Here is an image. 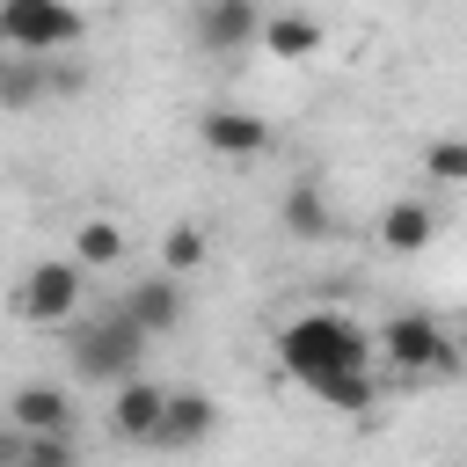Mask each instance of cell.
I'll use <instances>...</instances> for the list:
<instances>
[{
  "label": "cell",
  "instance_id": "9c48e42d",
  "mask_svg": "<svg viewBox=\"0 0 467 467\" xmlns=\"http://www.w3.org/2000/svg\"><path fill=\"white\" fill-rule=\"evenodd\" d=\"M117 306H124L146 336H175V328H182V314H190V299H182V277H175V270H153V277L124 285V292H117Z\"/></svg>",
  "mask_w": 467,
  "mask_h": 467
},
{
  "label": "cell",
  "instance_id": "ba28073f",
  "mask_svg": "<svg viewBox=\"0 0 467 467\" xmlns=\"http://www.w3.org/2000/svg\"><path fill=\"white\" fill-rule=\"evenodd\" d=\"M197 139H204L219 161H255V153H270V117H255V109H241V102H212V109L197 117Z\"/></svg>",
  "mask_w": 467,
  "mask_h": 467
},
{
  "label": "cell",
  "instance_id": "8fae6325",
  "mask_svg": "<svg viewBox=\"0 0 467 467\" xmlns=\"http://www.w3.org/2000/svg\"><path fill=\"white\" fill-rule=\"evenodd\" d=\"M438 241V212L423 204V197H394L387 212H379V248L387 255H423Z\"/></svg>",
  "mask_w": 467,
  "mask_h": 467
},
{
  "label": "cell",
  "instance_id": "5bb4252c",
  "mask_svg": "<svg viewBox=\"0 0 467 467\" xmlns=\"http://www.w3.org/2000/svg\"><path fill=\"white\" fill-rule=\"evenodd\" d=\"M277 219H285L292 241H328V234H336V212H328V197H321L314 182H292V190L277 197Z\"/></svg>",
  "mask_w": 467,
  "mask_h": 467
},
{
  "label": "cell",
  "instance_id": "4fadbf2b",
  "mask_svg": "<svg viewBox=\"0 0 467 467\" xmlns=\"http://www.w3.org/2000/svg\"><path fill=\"white\" fill-rule=\"evenodd\" d=\"M255 44H263L270 58H321L328 29H321L314 15H263V22H255Z\"/></svg>",
  "mask_w": 467,
  "mask_h": 467
},
{
  "label": "cell",
  "instance_id": "5b68a950",
  "mask_svg": "<svg viewBox=\"0 0 467 467\" xmlns=\"http://www.w3.org/2000/svg\"><path fill=\"white\" fill-rule=\"evenodd\" d=\"M80 263L73 255H44V263H29L22 270V285H15V314L29 321V328H66L73 321V306H80Z\"/></svg>",
  "mask_w": 467,
  "mask_h": 467
},
{
  "label": "cell",
  "instance_id": "7c38bea8",
  "mask_svg": "<svg viewBox=\"0 0 467 467\" xmlns=\"http://www.w3.org/2000/svg\"><path fill=\"white\" fill-rule=\"evenodd\" d=\"M161 394H168V387H153V379H139V372L117 379V387H109V431L131 438V445H146V438H153V416H161Z\"/></svg>",
  "mask_w": 467,
  "mask_h": 467
},
{
  "label": "cell",
  "instance_id": "9a60e30c",
  "mask_svg": "<svg viewBox=\"0 0 467 467\" xmlns=\"http://www.w3.org/2000/svg\"><path fill=\"white\" fill-rule=\"evenodd\" d=\"M306 394H314L321 409H343V416H358V409H372V401H379V387H372V365L321 372V379H306Z\"/></svg>",
  "mask_w": 467,
  "mask_h": 467
},
{
  "label": "cell",
  "instance_id": "52a82bcc",
  "mask_svg": "<svg viewBox=\"0 0 467 467\" xmlns=\"http://www.w3.org/2000/svg\"><path fill=\"white\" fill-rule=\"evenodd\" d=\"M255 22H263V0H197L190 36H197L212 58H241V51L255 44Z\"/></svg>",
  "mask_w": 467,
  "mask_h": 467
},
{
  "label": "cell",
  "instance_id": "6da1fadb",
  "mask_svg": "<svg viewBox=\"0 0 467 467\" xmlns=\"http://www.w3.org/2000/svg\"><path fill=\"white\" fill-rule=\"evenodd\" d=\"M277 365H285L299 387L321 379V372H343V365H372V328L350 321V314H336V306L299 314V321L277 328Z\"/></svg>",
  "mask_w": 467,
  "mask_h": 467
},
{
  "label": "cell",
  "instance_id": "8992f818",
  "mask_svg": "<svg viewBox=\"0 0 467 467\" xmlns=\"http://www.w3.org/2000/svg\"><path fill=\"white\" fill-rule=\"evenodd\" d=\"M212 431H219V401H212V394H197V387H168L146 445H153V452H197Z\"/></svg>",
  "mask_w": 467,
  "mask_h": 467
},
{
  "label": "cell",
  "instance_id": "30bf717a",
  "mask_svg": "<svg viewBox=\"0 0 467 467\" xmlns=\"http://www.w3.org/2000/svg\"><path fill=\"white\" fill-rule=\"evenodd\" d=\"M15 431H73V394L66 387H51V379H29V387H15L7 394V409H0Z\"/></svg>",
  "mask_w": 467,
  "mask_h": 467
},
{
  "label": "cell",
  "instance_id": "2e32d148",
  "mask_svg": "<svg viewBox=\"0 0 467 467\" xmlns=\"http://www.w3.org/2000/svg\"><path fill=\"white\" fill-rule=\"evenodd\" d=\"M73 263H80V270L124 263V226H117V219H80V226H73Z\"/></svg>",
  "mask_w": 467,
  "mask_h": 467
},
{
  "label": "cell",
  "instance_id": "7a4b0ae2",
  "mask_svg": "<svg viewBox=\"0 0 467 467\" xmlns=\"http://www.w3.org/2000/svg\"><path fill=\"white\" fill-rule=\"evenodd\" d=\"M372 358H387L394 379H452L460 372V343L431 314H387L372 328Z\"/></svg>",
  "mask_w": 467,
  "mask_h": 467
},
{
  "label": "cell",
  "instance_id": "e0dca14e",
  "mask_svg": "<svg viewBox=\"0 0 467 467\" xmlns=\"http://www.w3.org/2000/svg\"><path fill=\"white\" fill-rule=\"evenodd\" d=\"M197 263H204V226H190V219H182V226H168V234H161V270L190 277Z\"/></svg>",
  "mask_w": 467,
  "mask_h": 467
},
{
  "label": "cell",
  "instance_id": "3957f363",
  "mask_svg": "<svg viewBox=\"0 0 467 467\" xmlns=\"http://www.w3.org/2000/svg\"><path fill=\"white\" fill-rule=\"evenodd\" d=\"M146 328L124 314V306H102L95 321H80L73 328V372L88 379V387H117V379H131L139 365H146Z\"/></svg>",
  "mask_w": 467,
  "mask_h": 467
},
{
  "label": "cell",
  "instance_id": "ac0fdd59",
  "mask_svg": "<svg viewBox=\"0 0 467 467\" xmlns=\"http://www.w3.org/2000/svg\"><path fill=\"white\" fill-rule=\"evenodd\" d=\"M423 175L445 182V190H460L467 182V139H431L423 146Z\"/></svg>",
  "mask_w": 467,
  "mask_h": 467
},
{
  "label": "cell",
  "instance_id": "277c9868",
  "mask_svg": "<svg viewBox=\"0 0 467 467\" xmlns=\"http://www.w3.org/2000/svg\"><path fill=\"white\" fill-rule=\"evenodd\" d=\"M88 36V15L73 0H0V51H29V58H58Z\"/></svg>",
  "mask_w": 467,
  "mask_h": 467
}]
</instances>
